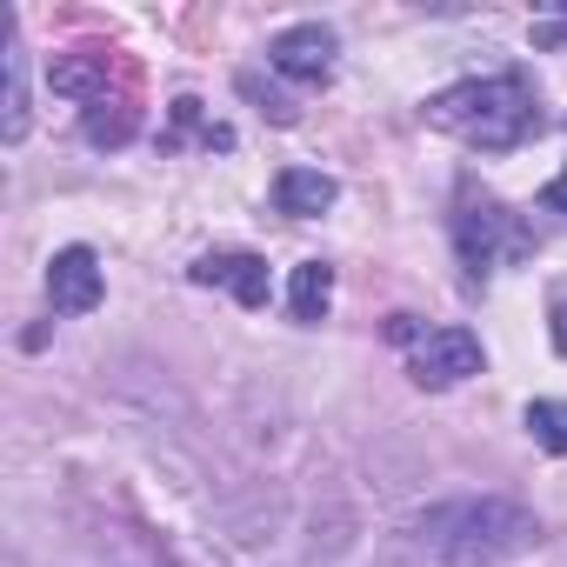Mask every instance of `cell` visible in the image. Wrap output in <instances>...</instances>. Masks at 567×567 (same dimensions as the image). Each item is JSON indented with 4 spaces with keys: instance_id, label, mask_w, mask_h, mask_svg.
I'll return each instance as SVG.
<instances>
[{
    "instance_id": "obj_12",
    "label": "cell",
    "mask_w": 567,
    "mask_h": 567,
    "mask_svg": "<svg viewBox=\"0 0 567 567\" xmlns=\"http://www.w3.org/2000/svg\"><path fill=\"white\" fill-rule=\"evenodd\" d=\"M174 127H194L207 147H227V141H234L227 127H200V101H174Z\"/></svg>"
},
{
    "instance_id": "obj_7",
    "label": "cell",
    "mask_w": 567,
    "mask_h": 567,
    "mask_svg": "<svg viewBox=\"0 0 567 567\" xmlns=\"http://www.w3.org/2000/svg\"><path fill=\"white\" fill-rule=\"evenodd\" d=\"M187 274L200 288H227L240 308H267V260L260 254H200Z\"/></svg>"
},
{
    "instance_id": "obj_10",
    "label": "cell",
    "mask_w": 567,
    "mask_h": 567,
    "mask_svg": "<svg viewBox=\"0 0 567 567\" xmlns=\"http://www.w3.org/2000/svg\"><path fill=\"white\" fill-rule=\"evenodd\" d=\"M328 308H334V267L328 260H301L295 280H288V315L315 328V321H328Z\"/></svg>"
},
{
    "instance_id": "obj_1",
    "label": "cell",
    "mask_w": 567,
    "mask_h": 567,
    "mask_svg": "<svg viewBox=\"0 0 567 567\" xmlns=\"http://www.w3.org/2000/svg\"><path fill=\"white\" fill-rule=\"evenodd\" d=\"M408 534L434 567H507V560L540 547V520L520 501H501V494L434 501V507L414 514Z\"/></svg>"
},
{
    "instance_id": "obj_14",
    "label": "cell",
    "mask_w": 567,
    "mask_h": 567,
    "mask_svg": "<svg viewBox=\"0 0 567 567\" xmlns=\"http://www.w3.org/2000/svg\"><path fill=\"white\" fill-rule=\"evenodd\" d=\"M560 348H567V315H560Z\"/></svg>"
},
{
    "instance_id": "obj_8",
    "label": "cell",
    "mask_w": 567,
    "mask_h": 567,
    "mask_svg": "<svg viewBox=\"0 0 567 567\" xmlns=\"http://www.w3.org/2000/svg\"><path fill=\"white\" fill-rule=\"evenodd\" d=\"M334 194H341V187H334V174H321V167H280V174H274V207L295 214V220L328 214Z\"/></svg>"
},
{
    "instance_id": "obj_13",
    "label": "cell",
    "mask_w": 567,
    "mask_h": 567,
    "mask_svg": "<svg viewBox=\"0 0 567 567\" xmlns=\"http://www.w3.org/2000/svg\"><path fill=\"white\" fill-rule=\"evenodd\" d=\"M547 207H554V214H567V167L547 181Z\"/></svg>"
},
{
    "instance_id": "obj_3",
    "label": "cell",
    "mask_w": 567,
    "mask_h": 567,
    "mask_svg": "<svg viewBox=\"0 0 567 567\" xmlns=\"http://www.w3.org/2000/svg\"><path fill=\"white\" fill-rule=\"evenodd\" d=\"M534 240H527V227L501 207V200H461V214H454V254H461V267H467V280H487L501 260H514V254H527Z\"/></svg>"
},
{
    "instance_id": "obj_2",
    "label": "cell",
    "mask_w": 567,
    "mask_h": 567,
    "mask_svg": "<svg viewBox=\"0 0 567 567\" xmlns=\"http://www.w3.org/2000/svg\"><path fill=\"white\" fill-rule=\"evenodd\" d=\"M427 127L467 141L481 154H507L540 127V101H534L527 74H474L427 101Z\"/></svg>"
},
{
    "instance_id": "obj_6",
    "label": "cell",
    "mask_w": 567,
    "mask_h": 567,
    "mask_svg": "<svg viewBox=\"0 0 567 567\" xmlns=\"http://www.w3.org/2000/svg\"><path fill=\"white\" fill-rule=\"evenodd\" d=\"M267 61H274V74H288V81H328L334 74V28H321V21H301V28H280L274 34V48H267Z\"/></svg>"
},
{
    "instance_id": "obj_9",
    "label": "cell",
    "mask_w": 567,
    "mask_h": 567,
    "mask_svg": "<svg viewBox=\"0 0 567 567\" xmlns=\"http://www.w3.org/2000/svg\"><path fill=\"white\" fill-rule=\"evenodd\" d=\"M0 74H8V101H0V141H28V48H21V34L8 28V48H0Z\"/></svg>"
},
{
    "instance_id": "obj_5",
    "label": "cell",
    "mask_w": 567,
    "mask_h": 567,
    "mask_svg": "<svg viewBox=\"0 0 567 567\" xmlns=\"http://www.w3.org/2000/svg\"><path fill=\"white\" fill-rule=\"evenodd\" d=\"M101 295H107V274H101L94 247H61L48 260V301H54V315H94Z\"/></svg>"
},
{
    "instance_id": "obj_11",
    "label": "cell",
    "mask_w": 567,
    "mask_h": 567,
    "mask_svg": "<svg viewBox=\"0 0 567 567\" xmlns=\"http://www.w3.org/2000/svg\"><path fill=\"white\" fill-rule=\"evenodd\" d=\"M527 434L547 454H567V401H527Z\"/></svg>"
},
{
    "instance_id": "obj_4",
    "label": "cell",
    "mask_w": 567,
    "mask_h": 567,
    "mask_svg": "<svg viewBox=\"0 0 567 567\" xmlns=\"http://www.w3.org/2000/svg\"><path fill=\"white\" fill-rule=\"evenodd\" d=\"M467 374H481V341L467 328H427L414 341V381L421 388H454Z\"/></svg>"
}]
</instances>
